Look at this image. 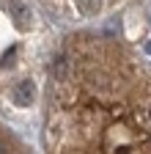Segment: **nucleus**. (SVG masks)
I'll list each match as a JSON object with an SVG mask.
<instances>
[{
	"label": "nucleus",
	"mask_w": 151,
	"mask_h": 154,
	"mask_svg": "<svg viewBox=\"0 0 151 154\" xmlns=\"http://www.w3.org/2000/svg\"><path fill=\"white\" fill-rule=\"evenodd\" d=\"M33 96H36V85L30 80H20V83L14 85V102L17 105H30Z\"/></svg>",
	"instance_id": "nucleus-1"
},
{
	"label": "nucleus",
	"mask_w": 151,
	"mask_h": 154,
	"mask_svg": "<svg viewBox=\"0 0 151 154\" xmlns=\"http://www.w3.org/2000/svg\"><path fill=\"white\" fill-rule=\"evenodd\" d=\"M52 77H55V83H58V85H66L69 83V61H66V58H58V61H55Z\"/></svg>",
	"instance_id": "nucleus-2"
},
{
	"label": "nucleus",
	"mask_w": 151,
	"mask_h": 154,
	"mask_svg": "<svg viewBox=\"0 0 151 154\" xmlns=\"http://www.w3.org/2000/svg\"><path fill=\"white\" fill-rule=\"evenodd\" d=\"M83 17H96L102 11V0H74Z\"/></svg>",
	"instance_id": "nucleus-3"
},
{
	"label": "nucleus",
	"mask_w": 151,
	"mask_h": 154,
	"mask_svg": "<svg viewBox=\"0 0 151 154\" xmlns=\"http://www.w3.org/2000/svg\"><path fill=\"white\" fill-rule=\"evenodd\" d=\"M6 6H8V11L14 14V19H17L20 25L25 22V19H30V11H28V6H25V3H20V0H8Z\"/></svg>",
	"instance_id": "nucleus-4"
},
{
	"label": "nucleus",
	"mask_w": 151,
	"mask_h": 154,
	"mask_svg": "<svg viewBox=\"0 0 151 154\" xmlns=\"http://www.w3.org/2000/svg\"><path fill=\"white\" fill-rule=\"evenodd\" d=\"M14 55H17V47H11V50H8V55H6V61H3L6 66H11V63H14Z\"/></svg>",
	"instance_id": "nucleus-5"
},
{
	"label": "nucleus",
	"mask_w": 151,
	"mask_h": 154,
	"mask_svg": "<svg viewBox=\"0 0 151 154\" xmlns=\"http://www.w3.org/2000/svg\"><path fill=\"white\" fill-rule=\"evenodd\" d=\"M148 119H151V105H148Z\"/></svg>",
	"instance_id": "nucleus-6"
}]
</instances>
